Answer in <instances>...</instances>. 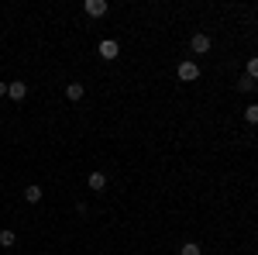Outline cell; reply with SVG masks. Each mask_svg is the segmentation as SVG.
<instances>
[{
    "label": "cell",
    "mask_w": 258,
    "mask_h": 255,
    "mask_svg": "<svg viewBox=\"0 0 258 255\" xmlns=\"http://www.w3.org/2000/svg\"><path fill=\"white\" fill-rule=\"evenodd\" d=\"M179 79H182V83H193V79H200V66H197L193 59L179 62Z\"/></svg>",
    "instance_id": "6da1fadb"
},
{
    "label": "cell",
    "mask_w": 258,
    "mask_h": 255,
    "mask_svg": "<svg viewBox=\"0 0 258 255\" xmlns=\"http://www.w3.org/2000/svg\"><path fill=\"white\" fill-rule=\"evenodd\" d=\"M83 11H86L90 18H103L110 7H107V0H86V4H83Z\"/></svg>",
    "instance_id": "7a4b0ae2"
},
{
    "label": "cell",
    "mask_w": 258,
    "mask_h": 255,
    "mask_svg": "<svg viewBox=\"0 0 258 255\" xmlns=\"http://www.w3.org/2000/svg\"><path fill=\"white\" fill-rule=\"evenodd\" d=\"M97 52H100V59H117L120 45H117L114 38H103V41H100V48H97Z\"/></svg>",
    "instance_id": "3957f363"
},
{
    "label": "cell",
    "mask_w": 258,
    "mask_h": 255,
    "mask_svg": "<svg viewBox=\"0 0 258 255\" xmlns=\"http://www.w3.org/2000/svg\"><path fill=\"white\" fill-rule=\"evenodd\" d=\"M189 48H193V52H200V56H203V52H210V35L197 31V35L189 38Z\"/></svg>",
    "instance_id": "277c9868"
},
{
    "label": "cell",
    "mask_w": 258,
    "mask_h": 255,
    "mask_svg": "<svg viewBox=\"0 0 258 255\" xmlns=\"http://www.w3.org/2000/svg\"><path fill=\"white\" fill-rule=\"evenodd\" d=\"M7 97H11V100H24V97H28V83H21V79L7 83Z\"/></svg>",
    "instance_id": "5b68a950"
},
{
    "label": "cell",
    "mask_w": 258,
    "mask_h": 255,
    "mask_svg": "<svg viewBox=\"0 0 258 255\" xmlns=\"http://www.w3.org/2000/svg\"><path fill=\"white\" fill-rule=\"evenodd\" d=\"M90 190H93V193L107 190V176H103V173H90Z\"/></svg>",
    "instance_id": "8992f818"
},
{
    "label": "cell",
    "mask_w": 258,
    "mask_h": 255,
    "mask_svg": "<svg viewBox=\"0 0 258 255\" xmlns=\"http://www.w3.org/2000/svg\"><path fill=\"white\" fill-rule=\"evenodd\" d=\"M66 97L69 100H83V83H69V86H66Z\"/></svg>",
    "instance_id": "52a82bcc"
},
{
    "label": "cell",
    "mask_w": 258,
    "mask_h": 255,
    "mask_svg": "<svg viewBox=\"0 0 258 255\" xmlns=\"http://www.w3.org/2000/svg\"><path fill=\"white\" fill-rule=\"evenodd\" d=\"M24 200H28V203H38V200H41V186H35V183H31V186L24 190Z\"/></svg>",
    "instance_id": "ba28073f"
},
{
    "label": "cell",
    "mask_w": 258,
    "mask_h": 255,
    "mask_svg": "<svg viewBox=\"0 0 258 255\" xmlns=\"http://www.w3.org/2000/svg\"><path fill=\"white\" fill-rule=\"evenodd\" d=\"M200 252H203V248H200L197 241H186V245L179 248V255H200Z\"/></svg>",
    "instance_id": "9c48e42d"
},
{
    "label": "cell",
    "mask_w": 258,
    "mask_h": 255,
    "mask_svg": "<svg viewBox=\"0 0 258 255\" xmlns=\"http://www.w3.org/2000/svg\"><path fill=\"white\" fill-rule=\"evenodd\" d=\"M14 241H18V235H14V231H0V245H4V248H11Z\"/></svg>",
    "instance_id": "30bf717a"
},
{
    "label": "cell",
    "mask_w": 258,
    "mask_h": 255,
    "mask_svg": "<svg viewBox=\"0 0 258 255\" xmlns=\"http://www.w3.org/2000/svg\"><path fill=\"white\" fill-rule=\"evenodd\" d=\"M244 76H248V79H258V56H251V59H248V73H244Z\"/></svg>",
    "instance_id": "8fae6325"
},
{
    "label": "cell",
    "mask_w": 258,
    "mask_h": 255,
    "mask_svg": "<svg viewBox=\"0 0 258 255\" xmlns=\"http://www.w3.org/2000/svg\"><path fill=\"white\" fill-rule=\"evenodd\" d=\"M244 121H248V124H258V104H251V107L244 111Z\"/></svg>",
    "instance_id": "7c38bea8"
},
{
    "label": "cell",
    "mask_w": 258,
    "mask_h": 255,
    "mask_svg": "<svg viewBox=\"0 0 258 255\" xmlns=\"http://www.w3.org/2000/svg\"><path fill=\"white\" fill-rule=\"evenodd\" d=\"M238 90H241V93H251V90H255V79L241 76V83H238Z\"/></svg>",
    "instance_id": "4fadbf2b"
},
{
    "label": "cell",
    "mask_w": 258,
    "mask_h": 255,
    "mask_svg": "<svg viewBox=\"0 0 258 255\" xmlns=\"http://www.w3.org/2000/svg\"><path fill=\"white\" fill-rule=\"evenodd\" d=\"M0 97H7V83H0Z\"/></svg>",
    "instance_id": "5bb4252c"
}]
</instances>
